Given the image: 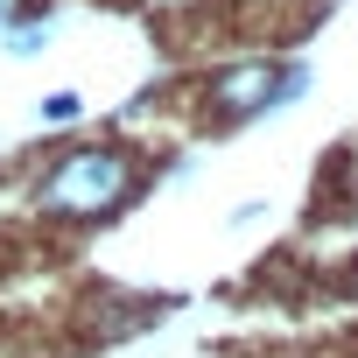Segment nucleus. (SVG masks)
Wrapping results in <instances>:
<instances>
[{
    "mask_svg": "<svg viewBox=\"0 0 358 358\" xmlns=\"http://www.w3.org/2000/svg\"><path fill=\"white\" fill-rule=\"evenodd\" d=\"M50 36H57V29H50V15H43V22H8V29H0V43H8V57H15V64L43 57V50H50Z\"/></svg>",
    "mask_w": 358,
    "mask_h": 358,
    "instance_id": "nucleus-3",
    "label": "nucleus"
},
{
    "mask_svg": "<svg viewBox=\"0 0 358 358\" xmlns=\"http://www.w3.org/2000/svg\"><path fill=\"white\" fill-rule=\"evenodd\" d=\"M78 113H85V99H78V92H50V99L36 106V120H43V127H71Z\"/></svg>",
    "mask_w": 358,
    "mask_h": 358,
    "instance_id": "nucleus-4",
    "label": "nucleus"
},
{
    "mask_svg": "<svg viewBox=\"0 0 358 358\" xmlns=\"http://www.w3.org/2000/svg\"><path fill=\"white\" fill-rule=\"evenodd\" d=\"M141 190V155L120 141H92V148H64L43 176H36V211L57 225H106L113 211H127Z\"/></svg>",
    "mask_w": 358,
    "mask_h": 358,
    "instance_id": "nucleus-1",
    "label": "nucleus"
},
{
    "mask_svg": "<svg viewBox=\"0 0 358 358\" xmlns=\"http://www.w3.org/2000/svg\"><path fill=\"white\" fill-rule=\"evenodd\" d=\"M8 22H22V0H0V29H8Z\"/></svg>",
    "mask_w": 358,
    "mask_h": 358,
    "instance_id": "nucleus-5",
    "label": "nucleus"
},
{
    "mask_svg": "<svg viewBox=\"0 0 358 358\" xmlns=\"http://www.w3.org/2000/svg\"><path fill=\"white\" fill-rule=\"evenodd\" d=\"M309 92V64H274V57H246V64H225L218 78H204L197 106L211 127H246L260 113H281Z\"/></svg>",
    "mask_w": 358,
    "mask_h": 358,
    "instance_id": "nucleus-2",
    "label": "nucleus"
}]
</instances>
